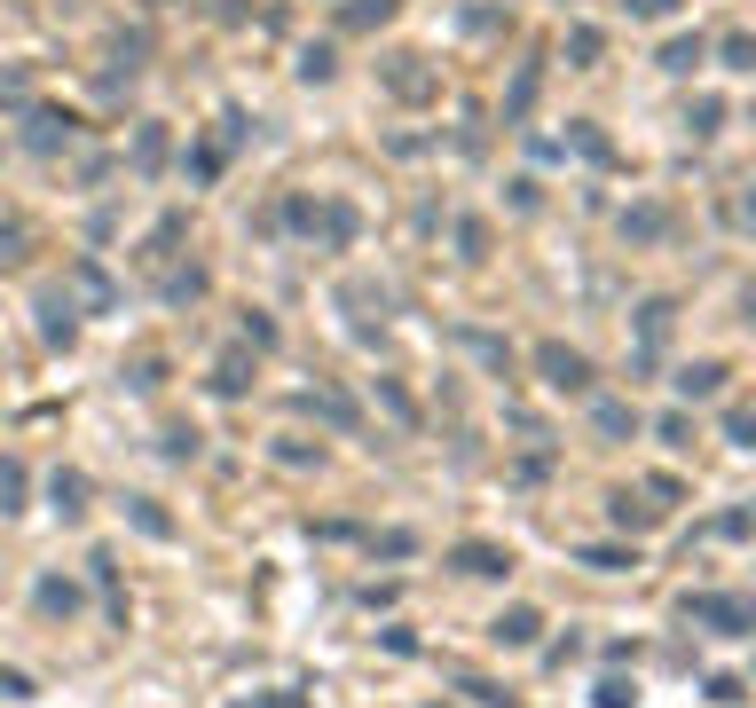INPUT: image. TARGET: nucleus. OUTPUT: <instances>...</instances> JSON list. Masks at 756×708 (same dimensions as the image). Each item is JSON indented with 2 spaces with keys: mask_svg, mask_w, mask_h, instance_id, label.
I'll return each instance as SVG.
<instances>
[{
  "mask_svg": "<svg viewBox=\"0 0 756 708\" xmlns=\"http://www.w3.org/2000/svg\"><path fill=\"white\" fill-rule=\"evenodd\" d=\"M654 433H662V442H670V449H694V418H678V410H670L662 425H654Z\"/></svg>",
  "mask_w": 756,
  "mask_h": 708,
  "instance_id": "obj_36",
  "label": "nucleus"
},
{
  "mask_svg": "<svg viewBox=\"0 0 756 708\" xmlns=\"http://www.w3.org/2000/svg\"><path fill=\"white\" fill-rule=\"evenodd\" d=\"M24 126H32V150H55V142H72L79 119H72V111H32Z\"/></svg>",
  "mask_w": 756,
  "mask_h": 708,
  "instance_id": "obj_10",
  "label": "nucleus"
},
{
  "mask_svg": "<svg viewBox=\"0 0 756 708\" xmlns=\"http://www.w3.org/2000/svg\"><path fill=\"white\" fill-rule=\"evenodd\" d=\"M449 567H457V575H473V583H497V575H512V551H497V544H457Z\"/></svg>",
  "mask_w": 756,
  "mask_h": 708,
  "instance_id": "obj_3",
  "label": "nucleus"
},
{
  "mask_svg": "<svg viewBox=\"0 0 756 708\" xmlns=\"http://www.w3.org/2000/svg\"><path fill=\"white\" fill-rule=\"evenodd\" d=\"M536 630H544V614H536V606H505V614L488 622V637H497L505 654H520V646H536Z\"/></svg>",
  "mask_w": 756,
  "mask_h": 708,
  "instance_id": "obj_4",
  "label": "nucleus"
},
{
  "mask_svg": "<svg viewBox=\"0 0 756 708\" xmlns=\"http://www.w3.org/2000/svg\"><path fill=\"white\" fill-rule=\"evenodd\" d=\"M702 693H709V700H717V708H741V700H748V685H741V678H709V685H702Z\"/></svg>",
  "mask_w": 756,
  "mask_h": 708,
  "instance_id": "obj_34",
  "label": "nucleus"
},
{
  "mask_svg": "<svg viewBox=\"0 0 756 708\" xmlns=\"http://www.w3.org/2000/svg\"><path fill=\"white\" fill-rule=\"evenodd\" d=\"M717 535H756V504H733V512L717 520Z\"/></svg>",
  "mask_w": 756,
  "mask_h": 708,
  "instance_id": "obj_38",
  "label": "nucleus"
},
{
  "mask_svg": "<svg viewBox=\"0 0 756 708\" xmlns=\"http://www.w3.org/2000/svg\"><path fill=\"white\" fill-rule=\"evenodd\" d=\"M622 236H631V245H654V236H670V213H662V206H639V213H622Z\"/></svg>",
  "mask_w": 756,
  "mask_h": 708,
  "instance_id": "obj_14",
  "label": "nucleus"
},
{
  "mask_svg": "<svg viewBox=\"0 0 756 708\" xmlns=\"http://www.w3.org/2000/svg\"><path fill=\"white\" fill-rule=\"evenodd\" d=\"M726 394V362H685L678 370V401H717Z\"/></svg>",
  "mask_w": 756,
  "mask_h": 708,
  "instance_id": "obj_6",
  "label": "nucleus"
},
{
  "mask_svg": "<svg viewBox=\"0 0 756 708\" xmlns=\"http://www.w3.org/2000/svg\"><path fill=\"white\" fill-rule=\"evenodd\" d=\"M457 693H473L481 708H512V693H497V685H488V678H457Z\"/></svg>",
  "mask_w": 756,
  "mask_h": 708,
  "instance_id": "obj_33",
  "label": "nucleus"
},
{
  "mask_svg": "<svg viewBox=\"0 0 756 708\" xmlns=\"http://www.w3.org/2000/svg\"><path fill=\"white\" fill-rule=\"evenodd\" d=\"M32 606H40L48 622H72V614H79V583H63V575H40V583H32Z\"/></svg>",
  "mask_w": 756,
  "mask_h": 708,
  "instance_id": "obj_5",
  "label": "nucleus"
},
{
  "mask_svg": "<svg viewBox=\"0 0 756 708\" xmlns=\"http://www.w3.org/2000/svg\"><path fill=\"white\" fill-rule=\"evenodd\" d=\"M379 401H386V418H394V425H418V401L394 386V378H379Z\"/></svg>",
  "mask_w": 756,
  "mask_h": 708,
  "instance_id": "obj_24",
  "label": "nucleus"
},
{
  "mask_svg": "<svg viewBox=\"0 0 756 708\" xmlns=\"http://www.w3.org/2000/svg\"><path fill=\"white\" fill-rule=\"evenodd\" d=\"M300 410H308V418H323V425H339V433L363 425V410H355L347 394H332V386H323V394H300Z\"/></svg>",
  "mask_w": 756,
  "mask_h": 708,
  "instance_id": "obj_8",
  "label": "nucleus"
},
{
  "mask_svg": "<svg viewBox=\"0 0 756 708\" xmlns=\"http://www.w3.org/2000/svg\"><path fill=\"white\" fill-rule=\"evenodd\" d=\"M245 339H252L260 355H269V347H276V323H269V315H245Z\"/></svg>",
  "mask_w": 756,
  "mask_h": 708,
  "instance_id": "obj_41",
  "label": "nucleus"
},
{
  "mask_svg": "<svg viewBox=\"0 0 756 708\" xmlns=\"http://www.w3.org/2000/svg\"><path fill=\"white\" fill-rule=\"evenodd\" d=\"M126 386H135V394H158V386H166V362H158V355H142L135 370H126Z\"/></svg>",
  "mask_w": 756,
  "mask_h": 708,
  "instance_id": "obj_26",
  "label": "nucleus"
},
{
  "mask_svg": "<svg viewBox=\"0 0 756 708\" xmlns=\"http://www.w3.org/2000/svg\"><path fill=\"white\" fill-rule=\"evenodd\" d=\"M702 55H709V40H702V32H694V40H670V48H662V72H678V79H685Z\"/></svg>",
  "mask_w": 756,
  "mask_h": 708,
  "instance_id": "obj_18",
  "label": "nucleus"
},
{
  "mask_svg": "<svg viewBox=\"0 0 756 708\" xmlns=\"http://www.w3.org/2000/svg\"><path fill=\"white\" fill-rule=\"evenodd\" d=\"M717 119H726V103H717V95H702V103L685 111V126H694V134H717Z\"/></svg>",
  "mask_w": 756,
  "mask_h": 708,
  "instance_id": "obj_32",
  "label": "nucleus"
},
{
  "mask_svg": "<svg viewBox=\"0 0 756 708\" xmlns=\"http://www.w3.org/2000/svg\"><path fill=\"white\" fill-rule=\"evenodd\" d=\"M639 331H646V347H662V331H670V299H646V308H639Z\"/></svg>",
  "mask_w": 756,
  "mask_h": 708,
  "instance_id": "obj_25",
  "label": "nucleus"
},
{
  "mask_svg": "<svg viewBox=\"0 0 756 708\" xmlns=\"http://www.w3.org/2000/svg\"><path fill=\"white\" fill-rule=\"evenodd\" d=\"M726 221H733V228H756V182H741V197L726 206Z\"/></svg>",
  "mask_w": 756,
  "mask_h": 708,
  "instance_id": "obj_35",
  "label": "nucleus"
},
{
  "mask_svg": "<svg viewBox=\"0 0 756 708\" xmlns=\"http://www.w3.org/2000/svg\"><path fill=\"white\" fill-rule=\"evenodd\" d=\"M371 551H379V559H410V551H418V535H402V527H386V535H371Z\"/></svg>",
  "mask_w": 756,
  "mask_h": 708,
  "instance_id": "obj_30",
  "label": "nucleus"
},
{
  "mask_svg": "<svg viewBox=\"0 0 756 708\" xmlns=\"http://www.w3.org/2000/svg\"><path fill=\"white\" fill-rule=\"evenodd\" d=\"M591 425H599L607 442H631V433H639V410H631V401H591Z\"/></svg>",
  "mask_w": 756,
  "mask_h": 708,
  "instance_id": "obj_9",
  "label": "nucleus"
},
{
  "mask_svg": "<svg viewBox=\"0 0 756 708\" xmlns=\"http://www.w3.org/2000/svg\"><path fill=\"white\" fill-rule=\"evenodd\" d=\"M685 622L717 637H756V598L741 591H685Z\"/></svg>",
  "mask_w": 756,
  "mask_h": 708,
  "instance_id": "obj_1",
  "label": "nucleus"
},
{
  "mask_svg": "<svg viewBox=\"0 0 756 708\" xmlns=\"http://www.w3.org/2000/svg\"><path fill=\"white\" fill-rule=\"evenodd\" d=\"M717 55H726V72H756V32H726Z\"/></svg>",
  "mask_w": 756,
  "mask_h": 708,
  "instance_id": "obj_17",
  "label": "nucleus"
},
{
  "mask_svg": "<svg viewBox=\"0 0 756 708\" xmlns=\"http://www.w3.org/2000/svg\"><path fill=\"white\" fill-rule=\"evenodd\" d=\"M48 496H55V512H63V520H79V512H87V472H55Z\"/></svg>",
  "mask_w": 756,
  "mask_h": 708,
  "instance_id": "obj_12",
  "label": "nucleus"
},
{
  "mask_svg": "<svg viewBox=\"0 0 756 708\" xmlns=\"http://www.w3.org/2000/svg\"><path fill=\"white\" fill-rule=\"evenodd\" d=\"M24 95H32V87H24V72H0V103H24Z\"/></svg>",
  "mask_w": 756,
  "mask_h": 708,
  "instance_id": "obj_42",
  "label": "nucleus"
},
{
  "mask_svg": "<svg viewBox=\"0 0 756 708\" xmlns=\"http://www.w3.org/2000/svg\"><path fill=\"white\" fill-rule=\"evenodd\" d=\"M72 331H79V323H72V299L48 291V299H40V339H48V347H72Z\"/></svg>",
  "mask_w": 756,
  "mask_h": 708,
  "instance_id": "obj_11",
  "label": "nucleus"
},
{
  "mask_svg": "<svg viewBox=\"0 0 756 708\" xmlns=\"http://www.w3.org/2000/svg\"><path fill=\"white\" fill-rule=\"evenodd\" d=\"M466 347H473L481 362H497V370H512V347H505V339H488V331H466Z\"/></svg>",
  "mask_w": 756,
  "mask_h": 708,
  "instance_id": "obj_27",
  "label": "nucleus"
},
{
  "mask_svg": "<svg viewBox=\"0 0 756 708\" xmlns=\"http://www.w3.org/2000/svg\"><path fill=\"white\" fill-rule=\"evenodd\" d=\"M457 245H466V260H481L488 252V228L481 221H457Z\"/></svg>",
  "mask_w": 756,
  "mask_h": 708,
  "instance_id": "obj_39",
  "label": "nucleus"
},
{
  "mask_svg": "<svg viewBox=\"0 0 756 708\" xmlns=\"http://www.w3.org/2000/svg\"><path fill=\"white\" fill-rule=\"evenodd\" d=\"M126 512H135V527H142V535H158V544H166V535H174V520L158 512L150 496H126Z\"/></svg>",
  "mask_w": 756,
  "mask_h": 708,
  "instance_id": "obj_19",
  "label": "nucleus"
},
{
  "mask_svg": "<svg viewBox=\"0 0 756 708\" xmlns=\"http://www.w3.org/2000/svg\"><path fill=\"white\" fill-rule=\"evenodd\" d=\"M536 370H544V386H551V394H591V386H599L591 355H575V347H560V339H544V347H536Z\"/></svg>",
  "mask_w": 756,
  "mask_h": 708,
  "instance_id": "obj_2",
  "label": "nucleus"
},
{
  "mask_svg": "<svg viewBox=\"0 0 756 708\" xmlns=\"http://www.w3.org/2000/svg\"><path fill=\"white\" fill-rule=\"evenodd\" d=\"M575 559H583V567H599V575H631V567H639V551H622V544H583Z\"/></svg>",
  "mask_w": 756,
  "mask_h": 708,
  "instance_id": "obj_13",
  "label": "nucleus"
},
{
  "mask_svg": "<svg viewBox=\"0 0 756 708\" xmlns=\"http://www.w3.org/2000/svg\"><path fill=\"white\" fill-rule=\"evenodd\" d=\"M386 87L402 95V103H425V95H434V72H418V55H386Z\"/></svg>",
  "mask_w": 756,
  "mask_h": 708,
  "instance_id": "obj_7",
  "label": "nucleus"
},
{
  "mask_svg": "<svg viewBox=\"0 0 756 708\" xmlns=\"http://www.w3.org/2000/svg\"><path fill=\"white\" fill-rule=\"evenodd\" d=\"M607 520H615V527H631V535H639V527H654V504H639L631 488H622V496H607Z\"/></svg>",
  "mask_w": 756,
  "mask_h": 708,
  "instance_id": "obj_15",
  "label": "nucleus"
},
{
  "mask_svg": "<svg viewBox=\"0 0 756 708\" xmlns=\"http://www.w3.org/2000/svg\"><path fill=\"white\" fill-rule=\"evenodd\" d=\"M599 48H607V40H599L591 24H575V32H568V55H575V63H599Z\"/></svg>",
  "mask_w": 756,
  "mask_h": 708,
  "instance_id": "obj_31",
  "label": "nucleus"
},
{
  "mask_svg": "<svg viewBox=\"0 0 756 708\" xmlns=\"http://www.w3.org/2000/svg\"><path fill=\"white\" fill-rule=\"evenodd\" d=\"M394 9H402V0H347V9H339V24H347V32H363V24H386Z\"/></svg>",
  "mask_w": 756,
  "mask_h": 708,
  "instance_id": "obj_16",
  "label": "nucleus"
},
{
  "mask_svg": "<svg viewBox=\"0 0 756 708\" xmlns=\"http://www.w3.org/2000/svg\"><path fill=\"white\" fill-rule=\"evenodd\" d=\"M135 165H142V174H158V165H166V134H158V126L135 134Z\"/></svg>",
  "mask_w": 756,
  "mask_h": 708,
  "instance_id": "obj_23",
  "label": "nucleus"
},
{
  "mask_svg": "<svg viewBox=\"0 0 756 708\" xmlns=\"http://www.w3.org/2000/svg\"><path fill=\"white\" fill-rule=\"evenodd\" d=\"M726 442L733 449H756V410H726Z\"/></svg>",
  "mask_w": 756,
  "mask_h": 708,
  "instance_id": "obj_28",
  "label": "nucleus"
},
{
  "mask_svg": "<svg viewBox=\"0 0 756 708\" xmlns=\"http://www.w3.org/2000/svg\"><path fill=\"white\" fill-rule=\"evenodd\" d=\"M245 386H252V378H245V355H221V362H213V394H228V401H237Z\"/></svg>",
  "mask_w": 756,
  "mask_h": 708,
  "instance_id": "obj_20",
  "label": "nucleus"
},
{
  "mask_svg": "<svg viewBox=\"0 0 756 708\" xmlns=\"http://www.w3.org/2000/svg\"><path fill=\"white\" fill-rule=\"evenodd\" d=\"M166 457H174V464L197 457V433H189V425H166Z\"/></svg>",
  "mask_w": 756,
  "mask_h": 708,
  "instance_id": "obj_40",
  "label": "nucleus"
},
{
  "mask_svg": "<svg viewBox=\"0 0 756 708\" xmlns=\"http://www.w3.org/2000/svg\"><path fill=\"white\" fill-rule=\"evenodd\" d=\"M300 79H308V87L332 79V48H300Z\"/></svg>",
  "mask_w": 756,
  "mask_h": 708,
  "instance_id": "obj_37",
  "label": "nucleus"
},
{
  "mask_svg": "<svg viewBox=\"0 0 756 708\" xmlns=\"http://www.w3.org/2000/svg\"><path fill=\"white\" fill-rule=\"evenodd\" d=\"M0 512H24V464L0 457Z\"/></svg>",
  "mask_w": 756,
  "mask_h": 708,
  "instance_id": "obj_21",
  "label": "nucleus"
},
{
  "mask_svg": "<svg viewBox=\"0 0 756 708\" xmlns=\"http://www.w3.org/2000/svg\"><path fill=\"white\" fill-rule=\"evenodd\" d=\"M591 708H639V685H631V678H599V693H591Z\"/></svg>",
  "mask_w": 756,
  "mask_h": 708,
  "instance_id": "obj_22",
  "label": "nucleus"
},
{
  "mask_svg": "<svg viewBox=\"0 0 756 708\" xmlns=\"http://www.w3.org/2000/svg\"><path fill=\"white\" fill-rule=\"evenodd\" d=\"M529 103H536V63L512 79V103H505V119H529Z\"/></svg>",
  "mask_w": 756,
  "mask_h": 708,
  "instance_id": "obj_29",
  "label": "nucleus"
},
{
  "mask_svg": "<svg viewBox=\"0 0 756 708\" xmlns=\"http://www.w3.org/2000/svg\"><path fill=\"white\" fill-rule=\"evenodd\" d=\"M631 16H678V0H631Z\"/></svg>",
  "mask_w": 756,
  "mask_h": 708,
  "instance_id": "obj_43",
  "label": "nucleus"
}]
</instances>
